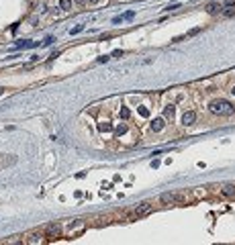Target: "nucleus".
Listing matches in <instances>:
<instances>
[{
    "instance_id": "obj_10",
    "label": "nucleus",
    "mask_w": 235,
    "mask_h": 245,
    "mask_svg": "<svg viewBox=\"0 0 235 245\" xmlns=\"http://www.w3.org/2000/svg\"><path fill=\"white\" fill-rule=\"evenodd\" d=\"M164 125H166L164 118H156V121H151V131L153 133H162L164 131Z\"/></svg>"
},
{
    "instance_id": "obj_29",
    "label": "nucleus",
    "mask_w": 235,
    "mask_h": 245,
    "mask_svg": "<svg viewBox=\"0 0 235 245\" xmlns=\"http://www.w3.org/2000/svg\"><path fill=\"white\" fill-rule=\"evenodd\" d=\"M2 92H4V88H0V94H2Z\"/></svg>"
},
{
    "instance_id": "obj_16",
    "label": "nucleus",
    "mask_w": 235,
    "mask_h": 245,
    "mask_svg": "<svg viewBox=\"0 0 235 245\" xmlns=\"http://www.w3.org/2000/svg\"><path fill=\"white\" fill-rule=\"evenodd\" d=\"M223 15H225V16H235V8H233V6H227V8L223 10Z\"/></svg>"
},
{
    "instance_id": "obj_26",
    "label": "nucleus",
    "mask_w": 235,
    "mask_h": 245,
    "mask_svg": "<svg viewBox=\"0 0 235 245\" xmlns=\"http://www.w3.org/2000/svg\"><path fill=\"white\" fill-rule=\"evenodd\" d=\"M223 4H225V6H235V0H225Z\"/></svg>"
},
{
    "instance_id": "obj_23",
    "label": "nucleus",
    "mask_w": 235,
    "mask_h": 245,
    "mask_svg": "<svg viewBox=\"0 0 235 245\" xmlns=\"http://www.w3.org/2000/svg\"><path fill=\"white\" fill-rule=\"evenodd\" d=\"M180 8V4H170V6H166V10H178Z\"/></svg>"
},
{
    "instance_id": "obj_12",
    "label": "nucleus",
    "mask_w": 235,
    "mask_h": 245,
    "mask_svg": "<svg viewBox=\"0 0 235 245\" xmlns=\"http://www.w3.org/2000/svg\"><path fill=\"white\" fill-rule=\"evenodd\" d=\"M164 118H168V121L174 118V104H168V106L164 108Z\"/></svg>"
},
{
    "instance_id": "obj_21",
    "label": "nucleus",
    "mask_w": 235,
    "mask_h": 245,
    "mask_svg": "<svg viewBox=\"0 0 235 245\" xmlns=\"http://www.w3.org/2000/svg\"><path fill=\"white\" fill-rule=\"evenodd\" d=\"M108 59H111V55H102V57H98V64H106Z\"/></svg>"
},
{
    "instance_id": "obj_25",
    "label": "nucleus",
    "mask_w": 235,
    "mask_h": 245,
    "mask_svg": "<svg viewBox=\"0 0 235 245\" xmlns=\"http://www.w3.org/2000/svg\"><path fill=\"white\" fill-rule=\"evenodd\" d=\"M121 55H123V51H121V49H117V51H113V57H121Z\"/></svg>"
},
{
    "instance_id": "obj_3",
    "label": "nucleus",
    "mask_w": 235,
    "mask_h": 245,
    "mask_svg": "<svg viewBox=\"0 0 235 245\" xmlns=\"http://www.w3.org/2000/svg\"><path fill=\"white\" fill-rule=\"evenodd\" d=\"M84 227H86V220L76 219V220H72V223H68V225H66V233H68V235H74V233L84 231Z\"/></svg>"
},
{
    "instance_id": "obj_2",
    "label": "nucleus",
    "mask_w": 235,
    "mask_h": 245,
    "mask_svg": "<svg viewBox=\"0 0 235 245\" xmlns=\"http://www.w3.org/2000/svg\"><path fill=\"white\" fill-rule=\"evenodd\" d=\"M149 212H151V202H139V206H137V208L129 212V220L141 219V216L149 215Z\"/></svg>"
},
{
    "instance_id": "obj_11",
    "label": "nucleus",
    "mask_w": 235,
    "mask_h": 245,
    "mask_svg": "<svg viewBox=\"0 0 235 245\" xmlns=\"http://www.w3.org/2000/svg\"><path fill=\"white\" fill-rule=\"evenodd\" d=\"M15 47L16 49H27V47H37V43L35 41H16Z\"/></svg>"
},
{
    "instance_id": "obj_15",
    "label": "nucleus",
    "mask_w": 235,
    "mask_h": 245,
    "mask_svg": "<svg viewBox=\"0 0 235 245\" xmlns=\"http://www.w3.org/2000/svg\"><path fill=\"white\" fill-rule=\"evenodd\" d=\"M129 117H131V110H129L127 106H123L121 108V118H129Z\"/></svg>"
},
{
    "instance_id": "obj_6",
    "label": "nucleus",
    "mask_w": 235,
    "mask_h": 245,
    "mask_svg": "<svg viewBox=\"0 0 235 245\" xmlns=\"http://www.w3.org/2000/svg\"><path fill=\"white\" fill-rule=\"evenodd\" d=\"M182 125H184V127H190V125H194L196 122V113L194 110H186V113H182Z\"/></svg>"
},
{
    "instance_id": "obj_24",
    "label": "nucleus",
    "mask_w": 235,
    "mask_h": 245,
    "mask_svg": "<svg viewBox=\"0 0 235 245\" xmlns=\"http://www.w3.org/2000/svg\"><path fill=\"white\" fill-rule=\"evenodd\" d=\"M133 15H135V12H133V10H129V12H125V15H123V19H133Z\"/></svg>"
},
{
    "instance_id": "obj_5",
    "label": "nucleus",
    "mask_w": 235,
    "mask_h": 245,
    "mask_svg": "<svg viewBox=\"0 0 235 245\" xmlns=\"http://www.w3.org/2000/svg\"><path fill=\"white\" fill-rule=\"evenodd\" d=\"M59 233H61V225H57V223H51L45 227V239H57Z\"/></svg>"
},
{
    "instance_id": "obj_9",
    "label": "nucleus",
    "mask_w": 235,
    "mask_h": 245,
    "mask_svg": "<svg viewBox=\"0 0 235 245\" xmlns=\"http://www.w3.org/2000/svg\"><path fill=\"white\" fill-rule=\"evenodd\" d=\"M221 194L227 196V198H235V184H225L221 188Z\"/></svg>"
},
{
    "instance_id": "obj_20",
    "label": "nucleus",
    "mask_w": 235,
    "mask_h": 245,
    "mask_svg": "<svg viewBox=\"0 0 235 245\" xmlns=\"http://www.w3.org/2000/svg\"><path fill=\"white\" fill-rule=\"evenodd\" d=\"M198 33H201V29H190L186 33V37H194V35H198Z\"/></svg>"
},
{
    "instance_id": "obj_1",
    "label": "nucleus",
    "mask_w": 235,
    "mask_h": 245,
    "mask_svg": "<svg viewBox=\"0 0 235 245\" xmlns=\"http://www.w3.org/2000/svg\"><path fill=\"white\" fill-rule=\"evenodd\" d=\"M209 113L217 114V117H231V114H235V104L225 98H217V100L209 102Z\"/></svg>"
},
{
    "instance_id": "obj_18",
    "label": "nucleus",
    "mask_w": 235,
    "mask_h": 245,
    "mask_svg": "<svg viewBox=\"0 0 235 245\" xmlns=\"http://www.w3.org/2000/svg\"><path fill=\"white\" fill-rule=\"evenodd\" d=\"M82 29H84V24H76V27H74V29L70 31V35H78V33H80V31H82Z\"/></svg>"
},
{
    "instance_id": "obj_8",
    "label": "nucleus",
    "mask_w": 235,
    "mask_h": 245,
    "mask_svg": "<svg viewBox=\"0 0 235 245\" xmlns=\"http://www.w3.org/2000/svg\"><path fill=\"white\" fill-rule=\"evenodd\" d=\"M25 243H27V245L43 243V235H41V233H31V235H27V237H25Z\"/></svg>"
},
{
    "instance_id": "obj_17",
    "label": "nucleus",
    "mask_w": 235,
    "mask_h": 245,
    "mask_svg": "<svg viewBox=\"0 0 235 245\" xmlns=\"http://www.w3.org/2000/svg\"><path fill=\"white\" fill-rule=\"evenodd\" d=\"M98 129H100V131H113V127H111L108 122H100V125H98Z\"/></svg>"
},
{
    "instance_id": "obj_28",
    "label": "nucleus",
    "mask_w": 235,
    "mask_h": 245,
    "mask_svg": "<svg viewBox=\"0 0 235 245\" xmlns=\"http://www.w3.org/2000/svg\"><path fill=\"white\" fill-rule=\"evenodd\" d=\"M76 2H78V4H84V2H86V0H76Z\"/></svg>"
},
{
    "instance_id": "obj_13",
    "label": "nucleus",
    "mask_w": 235,
    "mask_h": 245,
    "mask_svg": "<svg viewBox=\"0 0 235 245\" xmlns=\"http://www.w3.org/2000/svg\"><path fill=\"white\" fill-rule=\"evenodd\" d=\"M123 133H127V125H125V122H121V125L115 129V135H117V137H119V135H123Z\"/></svg>"
},
{
    "instance_id": "obj_22",
    "label": "nucleus",
    "mask_w": 235,
    "mask_h": 245,
    "mask_svg": "<svg viewBox=\"0 0 235 245\" xmlns=\"http://www.w3.org/2000/svg\"><path fill=\"white\" fill-rule=\"evenodd\" d=\"M123 20H125V19H123V16H115V19H113V23H115V24H121Z\"/></svg>"
},
{
    "instance_id": "obj_14",
    "label": "nucleus",
    "mask_w": 235,
    "mask_h": 245,
    "mask_svg": "<svg viewBox=\"0 0 235 245\" xmlns=\"http://www.w3.org/2000/svg\"><path fill=\"white\" fill-rule=\"evenodd\" d=\"M59 6H61V10H70L72 8V0H59Z\"/></svg>"
},
{
    "instance_id": "obj_19",
    "label": "nucleus",
    "mask_w": 235,
    "mask_h": 245,
    "mask_svg": "<svg viewBox=\"0 0 235 245\" xmlns=\"http://www.w3.org/2000/svg\"><path fill=\"white\" fill-rule=\"evenodd\" d=\"M53 41H55V37H45V41H43L41 45H43V47H49V45L53 43Z\"/></svg>"
},
{
    "instance_id": "obj_30",
    "label": "nucleus",
    "mask_w": 235,
    "mask_h": 245,
    "mask_svg": "<svg viewBox=\"0 0 235 245\" xmlns=\"http://www.w3.org/2000/svg\"><path fill=\"white\" fill-rule=\"evenodd\" d=\"M90 2H98V0H90Z\"/></svg>"
},
{
    "instance_id": "obj_7",
    "label": "nucleus",
    "mask_w": 235,
    "mask_h": 245,
    "mask_svg": "<svg viewBox=\"0 0 235 245\" xmlns=\"http://www.w3.org/2000/svg\"><path fill=\"white\" fill-rule=\"evenodd\" d=\"M206 12L209 15H221L223 12V4L221 2H209L206 4Z\"/></svg>"
},
{
    "instance_id": "obj_4",
    "label": "nucleus",
    "mask_w": 235,
    "mask_h": 245,
    "mask_svg": "<svg viewBox=\"0 0 235 245\" xmlns=\"http://www.w3.org/2000/svg\"><path fill=\"white\" fill-rule=\"evenodd\" d=\"M184 200V194H176V192H164L160 196V202L164 204H172V202H182Z\"/></svg>"
},
{
    "instance_id": "obj_27",
    "label": "nucleus",
    "mask_w": 235,
    "mask_h": 245,
    "mask_svg": "<svg viewBox=\"0 0 235 245\" xmlns=\"http://www.w3.org/2000/svg\"><path fill=\"white\" fill-rule=\"evenodd\" d=\"M151 167H153V170H156V167H160V162H157V159H153V162H151Z\"/></svg>"
}]
</instances>
